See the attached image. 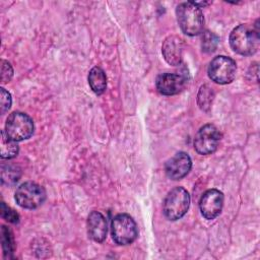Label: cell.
<instances>
[{"mask_svg":"<svg viewBox=\"0 0 260 260\" xmlns=\"http://www.w3.org/2000/svg\"><path fill=\"white\" fill-rule=\"evenodd\" d=\"M260 43L259 25L248 23L236 26L230 35V45L232 49L243 56H250L258 51Z\"/></svg>","mask_w":260,"mask_h":260,"instance_id":"obj_1","label":"cell"},{"mask_svg":"<svg viewBox=\"0 0 260 260\" xmlns=\"http://www.w3.org/2000/svg\"><path fill=\"white\" fill-rule=\"evenodd\" d=\"M178 23L187 36H197L203 31L204 17L201 9L191 1L181 3L176 9Z\"/></svg>","mask_w":260,"mask_h":260,"instance_id":"obj_2","label":"cell"},{"mask_svg":"<svg viewBox=\"0 0 260 260\" xmlns=\"http://www.w3.org/2000/svg\"><path fill=\"white\" fill-rule=\"evenodd\" d=\"M190 206V195L183 187H176L171 190L165 201L162 211L170 220H177L183 217Z\"/></svg>","mask_w":260,"mask_h":260,"instance_id":"obj_3","label":"cell"},{"mask_svg":"<svg viewBox=\"0 0 260 260\" xmlns=\"http://www.w3.org/2000/svg\"><path fill=\"white\" fill-rule=\"evenodd\" d=\"M111 228L112 238L118 245H129L133 243L138 236L136 222L126 213L116 215L112 220Z\"/></svg>","mask_w":260,"mask_h":260,"instance_id":"obj_4","label":"cell"},{"mask_svg":"<svg viewBox=\"0 0 260 260\" xmlns=\"http://www.w3.org/2000/svg\"><path fill=\"white\" fill-rule=\"evenodd\" d=\"M5 132L14 141H22L29 138L34 133V122L31 118L21 112L11 113L5 124Z\"/></svg>","mask_w":260,"mask_h":260,"instance_id":"obj_5","label":"cell"},{"mask_svg":"<svg viewBox=\"0 0 260 260\" xmlns=\"http://www.w3.org/2000/svg\"><path fill=\"white\" fill-rule=\"evenodd\" d=\"M237 72L236 62L226 56H216L209 63L207 73L209 78L218 84L231 83Z\"/></svg>","mask_w":260,"mask_h":260,"instance_id":"obj_6","label":"cell"},{"mask_svg":"<svg viewBox=\"0 0 260 260\" xmlns=\"http://www.w3.org/2000/svg\"><path fill=\"white\" fill-rule=\"evenodd\" d=\"M14 198L20 207L35 209L45 201L46 191L37 183L25 182L16 189Z\"/></svg>","mask_w":260,"mask_h":260,"instance_id":"obj_7","label":"cell"},{"mask_svg":"<svg viewBox=\"0 0 260 260\" xmlns=\"http://www.w3.org/2000/svg\"><path fill=\"white\" fill-rule=\"evenodd\" d=\"M221 134L212 124L202 126L195 135L194 148L199 154H210L214 152L218 146Z\"/></svg>","mask_w":260,"mask_h":260,"instance_id":"obj_8","label":"cell"},{"mask_svg":"<svg viewBox=\"0 0 260 260\" xmlns=\"http://www.w3.org/2000/svg\"><path fill=\"white\" fill-rule=\"evenodd\" d=\"M223 194L216 189H209L203 193L199 201L201 214L206 219H214L222 209Z\"/></svg>","mask_w":260,"mask_h":260,"instance_id":"obj_9","label":"cell"},{"mask_svg":"<svg viewBox=\"0 0 260 260\" xmlns=\"http://www.w3.org/2000/svg\"><path fill=\"white\" fill-rule=\"evenodd\" d=\"M187 77L179 73H161L156 77L155 86L164 95H174L181 92L187 85Z\"/></svg>","mask_w":260,"mask_h":260,"instance_id":"obj_10","label":"cell"},{"mask_svg":"<svg viewBox=\"0 0 260 260\" xmlns=\"http://www.w3.org/2000/svg\"><path fill=\"white\" fill-rule=\"evenodd\" d=\"M192 161L186 152H178L170 158L165 166L167 176L172 180H181L191 170Z\"/></svg>","mask_w":260,"mask_h":260,"instance_id":"obj_11","label":"cell"},{"mask_svg":"<svg viewBox=\"0 0 260 260\" xmlns=\"http://www.w3.org/2000/svg\"><path fill=\"white\" fill-rule=\"evenodd\" d=\"M184 43L178 36H169L162 43L161 53L167 61L172 66H178L182 63Z\"/></svg>","mask_w":260,"mask_h":260,"instance_id":"obj_12","label":"cell"},{"mask_svg":"<svg viewBox=\"0 0 260 260\" xmlns=\"http://www.w3.org/2000/svg\"><path fill=\"white\" fill-rule=\"evenodd\" d=\"M108 226L105 216L99 211H92L87 217V234L94 242L102 243L107 237Z\"/></svg>","mask_w":260,"mask_h":260,"instance_id":"obj_13","label":"cell"},{"mask_svg":"<svg viewBox=\"0 0 260 260\" xmlns=\"http://www.w3.org/2000/svg\"><path fill=\"white\" fill-rule=\"evenodd\" d=\"M88 83L94 93L102 94L105 92L107 87V77L101 67L95 66L89 71Z\"/></svg>","mask_w":260,"mask_h":260,"instance_id":"obj_14","label":"cell"},{"mask_svg":"<svg viewBox=\"0 0 260 260\" xmlns=\"http://www.w3.org/2000/svg\"><path fill=\"white\" fill-rule=\"evenodd\" d=\"M18 153V145L16 141L10 139L6 134L5 130L1 131L0 139V156L2 158H13Z\"/></svg>","mask_w":260,"mask_h":260,"instance_id":"obj_15","label":"cell"},{"mask_svg":"<svg viewBox=\"0 0 260 260\" xmlns=\"http://www.w3.org/2000/svg\"><path fill=\"white\" fill-rule=\"evenodd\" d=\"M1 238H2V248H3V254L5 258H11L12 254L15 250V242L14 237L10 229H8L5 225H2L1 228Z\"/></svg>","mask_w":260,"mask_h":260,"instance_id":"obj_16","label":"cell"},{"mask_svg":"<svg viewBox=\"0 0 260 260\" xmlns=\"http://www.w3.org/2000/svg\"><path fill=\"white\" fill-rule=\"evenodd\" d=\"M20 170L14 165H2L1 166V181L2 184L12 185L19 180Z\"/></svg>","mask_w":260,"mask_h":260,"instance_id":"obj_17","label":"cell"},{"mask_svg":"<svg viewBox=\"0 0 260 260\" xmlns=\"http://www.w3.org/2000/svg\"><path fill=\"white\" fill-rule=\"evenodd\" d=\"M214 93L208 85H202L197 95V103L201 110L208 111L213 100Z\"/></svg>","mask_w":260,"mask_h":260,"instance_id":"obj_18","label":"cell"},{"mask_svg":"<svg viewBox=\"0 0 260 260\" xmlns=\"http://www.w3.org/2000/svg\"><path fill=\"white\" fill-rule=\"evenodd\" d=\"M218 43V38L211 31H204L201 37V47L202 51L206 53H211L215 50Z\"/></svg>","mask_w":260,"mask_h":260,"instance_id":"obj_19","label":"cell"},{"mask_svg":"<svg viewBox=\"0 0 260 260\" xmlns=\"http://www.w3.org/2000/svg\"><path fill=\"white\" fill-rule=\"evenodd\" d=\"M1 216L3 219L11 223H17L19 221L18 213L9 206H7L4 202L1 203Z\"/></svg>","mask_w":260,"mask_h":260,"instance_id":"obj_20","label":"cell"},{"mask_svg":"<svg viewBox=\"0 0 260 260\" xmlns=\"http://www.w3.org/2000/svg\"><path fill=\"white\" fill-rule=\"evenodd\" d=\"M11 95L10 93L5 90V88H0V113L3 115L7 112L11 107Z\"/></svg>","mask_w":260,"mask_h":260,"instance_id":"obj_21","label":"cell"},{"mask_svg":"<svg viewBox=\"0 0 260 260\" xmlns=\"http://www.w3.org/2000/svg\"><path fill=\"white\" fill-rule=\"evenodd\" d=\"M13 76V69L10 63L6 60L1 61V81L3 83L9 82Z\"/></svg>","mask_w":260,"mask_h":260,"instance_id":"obj_22","label":"cell"},{"mask_svg":"<svg viewBox=\"0 0 260 260\" xmlns=\"http://www.w3.org/2000/svg\"><path fill=\"white\" fill-rule=\"evenodd\" d=\"M195 6H197V7H199V8H201V7H204V6H207V5H209L211 2L210 1H208V2H206V1H200V2H198V1H191Z\"/></svg>","mask_w":260,"mask_h":260,"instance_id":"obj_23","label":"cell"}]
</instances>
